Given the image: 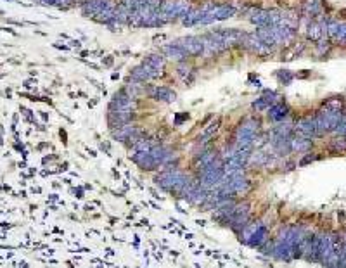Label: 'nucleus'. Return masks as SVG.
I'll list each match as a JSON object with an SVG mask.
<instances>
[{
  "mask_svg": "<svg viewBox=\"0 0 346 268\" xmlns=\"http://www.w3.org/2000/svg\"><path fill=\"white\" fill-rule=\"evenodd\" d=\"M313 125H315L317 137H322L325 133L336 132L337 127L344 121L343 111H329V109H320L312 118Z\"/></svg>",
  "mask_w": 346,
  "mask_h": 268,
  "instance_id": "nucleus-1",
  "label": "nucleus"
},
{
  "mask_svg": "<svg viewBox=\"0 0 346 268\" xmlns=\"http://www.w3.org/2000/svg\"><path fill=\"white\" fill-rule=\"evenodd\" d=\"M260 132V121L256 118H246L234 132V147H250L253 149L255 139Z\"/></svg>",
  "mask_w": 346,
  "mask_h": 268,
  "instance_id": "nucleus-2",
  "label": "nucleus"
},
{
  "mask_svg": "<svg viewBox=\"0 0 346 268\" xmlns=\"http://www.w3.org/2000/svg\"><path fill=\"white\" fill-rule=\"evenodd\" d=\"M223 175H225V159L218 154L210 165L199 170V184L210 190L223 180Z\"/></svg>",
  "mask_w": 346,
  "mask_h": 268,
  "instance_id": "nucleus-3",
  "label": "nucleus"
},
{
  "mask_svg": "<svg viewBox=\"0 0 346 268\" xmlns=\"http://www.w3.org/2000/svg\"><path fill=\"white\" fill-rule=\"evenodd\" d=\"M156 182L163 187V189L180 196L182 190L185 189V185L190 182V178L187 177L185 173H182L180 170H166V172H163L161 175L156 178Z\"/></svg>",
  "mask_w": 346,
  "mask_h": 268,
  "instance_id": "nucleus-4",
  "label": "nucleus"
},
{
  "mask_svg": "<svg viewBox=\"0 0 346 268\" xmlns=\"http://www.w3.org/2000/svg\"><path fill=\"white\" fill-rule=\"evenodd\" d=\"M190 9L187 0H163L160 11L165 14L166 21H175L178 18H184L187 11Z\"/></svg>",
  "mask_w": 346,
  "mask_h": 268,
  "instance_id": "nucleus-5",
  "label": "nucleus"
},
{
  "mask_svg": "<svg viewBox=\"0 0 346 268\" xmlns=\"http://www.w3.org/2000/svg\"><path fill=\"white\" fill-rule=\"evenodd\" d=\"M239 47L246 48V50L253 52L256 56H268V54H272V50H274L272 47H268L267 43L262 42L258 33H250V31H244L241 45Z\"/></svg>",
  "mask_w": 346,
  "mask_h": 268,
  "instance_id": "nucleus-6",
  "label": "nucleus"
},
{
  "mask_svg": "<svg viewBox=\"0 0 346 268\" xmlns=\"http://www.w3.org/2000/svg\"><path fill=\"white\" fill-rule=\"evenodd\" d=\"M113 4H116L115 0H85V2L81 4V12H83V16H87V18L95 19L101 12H104L108 7H111Z\"/></svg>",
  "mask_w": 346,
  "mask_h": 268,
  "instance_id": "nucleus-7",
  "label": "nucleus"
},
{
  "mask_svg": "<svg viewBox=\"0 0 346 268\" xmlns=\"http://www.w3.org/2000/svg\"><path fill=\"white\" fill-rule=\"evenodd\" d=\"M175 42L184 48L187 56L205 54V45H203L201 36H184V38H178V40H175Z\"/></svg>",
  "mask_w": 346,
  "mask_h": 268,
  "instance_id": "nucleus-8",
  "label": "nucleus"
},
{
  "mask_svg": "<svg viewBox=\"0 0 346 268\" xmlns=\"http://www.w3.org/2000/svg\"><path fill=\"white\" fill-rule=\"evenodd\" d=\"M133 100L135 99L123 88L113 95L109 109H113V111H133Z\"/></svg>",
  "mask_w": 346,
  "mask_h": 268,
  "instance_id": "nucleus-9",
  "label": "nucleus"
},
{
  "mask_svg": "<svg viewBox=\"0 0 346 268\" xmlns=\"http://www.w3.org/2000/svg\"><path fill=\"white\" fill-rule=\"evenodd\" d=\"M294 133L300 137H305V139H313V137H317L315 125H313L312 118H300L294 125Z\"/></svg>",
  "mask_w": 346,
  "mask_h": 268,
  "instance_id": "nucleus-10",
  "label": "nucleus"
},
{
  "mask_svg": "<svg viewBox=\"0 0 346 268\" xmlns=\"http://www.w3.org/2000/svg\"><path fill=\"white\" fill-rule=\"evenodd\" d=\"M147 93L151 97H153L154 100H158V102H173L175 99H177V93H175L170 87H151Z\"/></svg>",
  "mask_w": 346,
  "mask_h": 268,
  "instance_id": "nucleus-11",
  "label": "nucleus"
},
{
  "mask_svg": "<svg viewBox=\"0 0 346 268\" xmlns=\"http://www.w3.org/2000/svg\"><path fill=\"white\" fill-rule=\"evenodd\" d=\"M133 163L140 170H145V172H153V170L158 168V165L154 163L149 151H135V154H133Z\"/></svg>",
  "mask_w": 346,
  "mask_h": 268,
  "instance_id": "nucleus-12",
  "label": "nucleus"
},
{
  "mask_svg": "<svg viewBox=\"0 0 346 268\" xmlns=\"http://www.w3.org/2000/svg\"><path fill=\"white\" fill-rule=\"evenodd\" d=\"M250 23L255 24L256 28L270 26V9H263V7H255L253 12L250 14Z\"/></svg>",
  "mask_w": 346,
  "mask_h": 268,
  "instance_id": "nucleus-13",
  "label": "nucleus"
},
{
  "mask_svg": "<svg viewBox=\"0 0 346 268\" xmlns=\"http://www.w3.org/2000/svg\"><path fill=\"white\" fill-rule=\"evenodd\" d=\"M132 116H133V111H113V109H109L108 121L111 125V128H118L125 123H130Z\"/></svg>",
  "mask_w": 346,
  "mask_h": 268,
  "instance_id": "nucleus-14",
  "label": "nucleus"
},
{
  "mask_svg": "<svg viewBox=\"0 0 346 268\" xmlns=\"http://www.w3.org/2000/svg\"><path fill=\"white\" fill-rule=\"evenodd\" d=\"M163 54H165V58H168L170 61H184L187 59L189 56L185 54V50L178 45L177 42H172V43H166L165 47H163Z\"/></svg>",
  "mask_w": 346,
  "mask_h": 268,
  "instance_id": "nucleus-15",
  "label": "nucleus"
},
{
  "mask_svg": "<svg viewBox=\"0 0 346 268\" xmlns=\"http://www.w3.org/2000/svg\"><path fill=\"white\" fill-rule=\"evenodd\" d=\"M287 115H289V108H287V104H284V102H275L268 108V120L275 121V123L284 121L287 118Z\"/></svg>",
  "mask_w": 346,
  "mask_h": 268,
  "instance_id": "nucleus-16",
  "label": "nucleus"
},
{
  "mask_svg": "<svg viewBox=\"0 0 346 268\" xmlns=\"http://www.w3.org/2000/svg\"><path fill=\"white\" fill-rule=\"evenodd\" d=\"M203 16H205V9H201V7H190L187 11V14L182 18V24L184 26H196V24L201 23Z\"/></svg>",
  "mask_w": 346,
  "mask_h": 268,
  "instance_id": "nucleus-17",
  "label": "nucleus"
},
{
  "mask_svg": "<svg viewBox=\"0 0 346 268\" xmlns=\"http://www.w3.org/2000/svg\"><path fill=\"white\" fill-rule=\"evenodd\" d=\"M324 35H325L324 26H322V23H320V19H310V23H308V26H307V38L312 40V42H317V40H320Z\"/></svg>",
  "mask_w": 346,
  "mask_h": 268,
  "instance_id": "nucleus-18",
  "label": "nucleus"
},
{
  "mask_svg": "<svg viewBox=\"0 0 346 268\" xmlns=\"http://www.w3.org/2000/svg\"><path fill=\"white\" fill-rule=\"evenodd\" d=\"M320 11H322V7H320L319 0H305L301 4V12L310 19H315L320 14Z\"/></svg>",
  "mask_w": 346,
  "mask_h": 268,
  "instance_id": "nucleus-19",
  "label": "nucleus"
},
{
  "mask_svg": "<svg viewBox=\"0 0 346 268\" xmlns=\"http://www.w3.org/2000/svg\"><path fill=\"white\" fill-rule=\"evenodd\" d=\"M217 156H218V152L215 151V149H205V151H203V152L199 154V156L196 157V159H194V165H196V170H197V172H199V170H203V168H205V166L210 165L211 161H213Z\"/></svg>",
  "mask_w": 346,
  "mask_h": 268,
  "instance_id": "nucleus-20",
  "label": "nucleus"
},
{
  "mask_svg": "<svg viewBox=\"0 0 346 268\" xmlns=\"http://www.w3.org/2000/svg\"><path fill=\"white\" fill-rule=\"evenodd\" d=\"M277 93L275 92H265L260 99H256L253 102V108L256 111H263V109H268L272 104H275Z\"/></svg>",
  "mask_w": 346,
  "mask_h": 268,
  "instance_id": "nucleus-21",
  "label": "nucleus"
},
{
  "mask_svg": "<svg viewBox=\"0 0 346 268\" xmlns=\"http://www.w3.org/2000/svg\"><path fill=\"white\" fill-rule=\"evenodd\" d=\"M313 147L312 139H305V137H296V139H291V151L294 152H307Z\"/></svg>",
  "mask_w": 346,
  "mask_h": 268,
  "instance_id": "nucleus-22",
  "label": "nucleus"
},
{
  "mask_svg": "<svg viewBox=\"0 0 346 268\" xmlns=\"http://www.w3.org/2000/svg\"><path fill=\"white\" fill-rule=\"evenodd\" d=\"M331 50H332V42L327 36H322L320 40H317V47H315L317 58H325Z\"/></svg>",
  "mask_w": 346,
  "mask_h": 268,
  "instance_id": "nucleus-23",
  "label": "nucleus"
},
{
  "mask_svg": "<svg viewBox=\"0 0 346 268\" xmlns=\"http://www.w3.org/2000/svg\"><path fill=\"white\" fill-rule=\"evenodd\" d=\"M144 63H147L149 66H153L154 70H158V71H165V64H166V61H165V56H161V54H149L147 58L144 59Z\"/></svg>",
  "mask_w": 346,
  "mask_h": 268,
  "instance_id": "nucleus-24",
  "label": "nucleus"
},
{
  "mask_svg": "<svg viewBox=\"0 0 346 268\" xmlns=\"http://www.w3.org/2000/svg\"><path fill=\"white\" fill-rule=\"evenodd\" d=\"M329 151L336 152V154L346 152V137H343V135H339V133H337V137H334V139L329 142Z\"/></svg>",
  "mask_w": 346,
  "mask_h": 268,
  "instance_id": "nucleus-25",
  "label": "nucleus"
},
{
  "mask_svg": "<svg viewBox=\"0 0 346 268\" xmlns=\"http://www.w3.org/2000/svg\"><path fill=\"white\" fill-rule=\"evenodd\" d=\"M343 108H344V102L341 97H329L322 104V109H329V111H343Z\"/></svg>",
  "mask_w": 346,
  "mask_h": 268,
  "instance_id": "nucleus-26",
  "label": "nucleus"
},
{
  "mask_svg": "<svg viewBox=\"0 0 346 268\" xmlns=\"http://www.w3.org/2000/svg\"><path fill=\"white\" fill-rule=\"evenodd\" d=\"M218 128H220V120H217V121H215V123H211L210 127L203 130V133H201V135H199V139H197V140H199V142H206V140H210L211 137H213L215 133L218 132Z\"/></svg>",
  "mask_w": 346,
  "mask_h": 268,
  "instance_id": "nucleus-27",
  "label": "nucleus"
},
{
  "mask_svg": "<svg viewBox=\"0 0 346 268\" xmlns=\"http://www.w3.org/2000/svg\"><path fill=\"white\" fill-rule=\"evenodd\" d=\"M334 43H339V45H346V23H339V28H337V33L332 40Z\"/></svg>",
  "mask_w": 346,
  "mask_h": 268,
  "instance_id": "nucleus-28",
  "label": "nucleus"
},
{
  "mask_svg": "<svg viewBox=\"0 0 346 268\" xmlns=\"http://www.w3.org/2000/svg\"><path fill=\"white\" fill-rule=\"evenodd\" d=\"M177 73L185 78V76H189L190 73H192V68H190V64H187V63H184V61H182V63L178 64V68H177Z\"/></svg>",
  "mask_w": 346,
  "mask_h": 268,
  "instance_id": "nucleus-29",
  "label": "nucleus"
},
{
  "mask_svg": "<svg viewBox=\"0 0 346 268\" xmlns=\"http://www.w3.org/2000/svg\"><path fill=\"white\" fill-rule=\"evenodd\" d=\"M277 76H279V82L284 83V85L291 83V80L294 78V76H292L289 71H279V73H277Z\"/></svg>",
  "mask_w": 346,
  "mask_h": 268,
  "instance_id": "nucleus-30",
  "label": "nucleus"
},
{
  "mask_svg": "<svg viewBox=\"0 0 346 268\" xmlns=\"http://www.w3.org/2000/svg\"><path fill=\"white\" fill-rule=\"evenodd\" d=\"M315 159H319V156H317V154H307V156L300 161V165H308L310 161H315Z\"/></svg>",
  "mask_w": 346,
  "mask_h": 268,
  "instance_id": "nucleus-31",
  "label": "nucleus"
},
{
  "mask_svg": "<svg viewBox=\"0 0 346 268\" xmlns=\"http://www.w3.org/2000/svg\"><path fill=\"white\" fill-rule=\"evenodd\" d=\"M336 132L339 133V135L346 137V121H343V123H341L339 127H337V130H336Z\"/></svg>",
  "mask_w": 346,
  "mask_h": 268,
  "instance_id": "nucleus-32",
  "label": "nucleus"
}]
</instances>
